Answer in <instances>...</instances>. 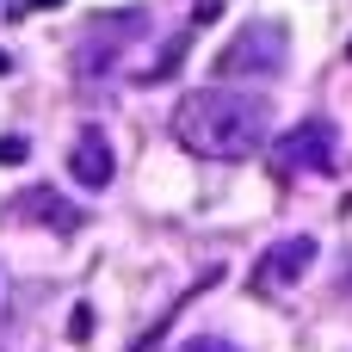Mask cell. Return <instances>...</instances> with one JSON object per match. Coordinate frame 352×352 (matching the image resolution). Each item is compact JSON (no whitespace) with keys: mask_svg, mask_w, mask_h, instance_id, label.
I'll return each mask as SVG.
<instances>
[{"mask_svg":"<svg viewBox=\"0 0 352 352\" xmlns=\"http://www.w3.org/2000/svg\"><path fill=\"white\" fill-rule=\"evenodd\" d=\"M266 161H272V173H334L340 167V130L328 118H303L266 142Z\"/></svg>","mask_w":352,"mask_h":352,"instance_id":"277c9868","label":"cell"},{"mask_svg":"<svg viewBox=\"0 0 352 352\" xmlns=\"http://www.w3.org/2000/svg\"><path fill=\"white\" fill-rule=\"evenodd\" d=\"M12 217H19V223H37V229H50V235H74V229H87V217H80L62 192H50V186L19 192V198H12Z\"/></svg>","mask_w":352,"mask_h":352,"instance_id":"52a82bcc","label":"cell"},{"mask_svg":"<svg viewBox=\"0 0 352 352\" xmlns=\"http://www.w3.org/2000/svg\"><path fill=\"white\" fill-rule=\"evenodd\" d=\"M186 50H192V31H173V37H167L161 50H155V62H148V68L136 74V87H161V80H167V74H173V68L186 62Z\"/></svg>","mask_w":352,"mask_h":352,"instance_id":"ba28073f","label":"cell"},{"mask_svg":"<svg viewBox=\"0 0 352 352\" xmlns=\"http://www.w3.org/2000/svg\"><path fill=\"white\" fill-rule=\"evenodd\" d=\"M346 56H352V43H346Z\"/></svg>","mask_w":352,"mask_h":352,"instance_id":"4fadbf2b","label":"cell"},{"mask_svg":"<svg viewBox=\"0 0 352 352\" xmlns=\"http://www.w3.org/2000/svg\"><path fill=\"white\" fill-rule=\"evenodd\" d=\"M25 155H31V142H25V136H0V167H19Z\"/></svg>","mask_w":352,"mask_h":352,"instance_id":"30bf717a","label":"cell"},{"mask_svg":"<svg viewBox=\"0 0 352 352\" xmlns=\"http://www.w3.org/2000/svg\"><path fill=\"white\" fill-rule=\"evenodd\" d=\"M291 62V31L278 19H248L217 50V80H272Z\"/></svg>","mask_w":352,"mask_h":352,"instance_id":"7a4b0ae2","label":"cell"},{"mask_svg":"<svg viewBox=\"0 0 352 352\" xmlns=\"http://www.w3.org/2000/svg\"><path fill=\"white\" fill-rule=\"evenodd\" d=\"M142 31H148V12H142V6H130V12H99V19L87 25V37L74 43V74H80V80H105Z\"/></svg>","mask_w":352,"mask_h":352,"instance_id":"3957f363","label":"cell"},{"mask_svg":"<svg viewBox=\"0 0 352 352\" xmlns=\"http://www.w3.org/2000/svg\"><path fill=\"white\" fill-rule=\"evenodd\" d=\"M68 173L87 186V192H105L111 179H118V155H111V136L105 130H74V142H68Z\"/></svg>","mask_w":352,"mask_h":352,"instance_id":"8992f818","label":"cell"},{"mask_svg":"<svg viewBox=\"0 0 352 352\" xmlns=\"http://www.w3.org/2000/svg\"><path fill=\"white\" fill-rule=\"evenodd\" d=\"M173 142L198 161H254L272 142V99L241 87H198L173 105Z\"/></svg>","mask_w":352,"mask_h":352,"instance_id":"6da1fadb","label":"cell"},{"mask_svg":"<svg viewBox=\"0 0 352 352\" xmlns=\"http://www.w3.org/2000/svg\"><path fill=\"white\" fill-rule=\"evenodd\" d=\"M6 68H12V56H6V50H0V74H6Z\"/></svg>","mask_w":352,"mask_h":352,"instance_id":"7c38bea8","label":"cell"},{"mask_svg":"<svg viewBox=\"0 0 352 352\" xmlns=\"http://www.w3.org/2000/svg\"><path fill=\"white\" fill-rule=\"evenodd\" d=\"M316 254H322L316 235H285V241H272V248L254 260V291H291V285H303L309 266H316Z\"/></svg>","mask_w":352,"mask_h":352,"instance_id":"5b68a950","label":"cell"},{"mask_svg":"<svg viewBox=\"0 0 352 352\" xmlns=\"http://www.w3.org/2000/svg\"><path fill=\"white\" fill-rule=\"evenodd\" d=\"M179 352H235V340H223V334H192Z\"/></svg>","mask_w":352,"mask_h":352,"instance_id":"8fae6325","label":"cell"},{"mask_svg":"<svg viewBox=\"0 0 352 352\" xmlns=\"http://www.w3.org/2000/svg\"><path fill=\"white\" fill-rule=\"evenodd\" d=\"M68 340H93V309H87V303H74V316H68Z\"/></svg>","mask_w":352,"mask_h":352,"instance_id":"9c48e42d","label":"cell"}]
</instances>
